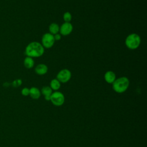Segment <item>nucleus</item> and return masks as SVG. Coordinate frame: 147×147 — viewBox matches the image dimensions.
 I'll return each instance as SVG.
<instances>
[{"mask_svg":"<svg viewBox=\"0 0 147 147\" xmlns=\"http://www.w3.org/2000/svg\"><path fill=\"white\" fill-rule=\"evenodd\" d=\"M44 53V48L41 43L37 41H33L28 44L25 48V54L26 56L30 57H38Z\"/></svg>","mask_w":147,"mask_h":147,"instance_id":"nucleus-1","label":"nucleus"},{"mask_svg":"<svg viewBox=\"0 0 147 147\" xmlns=\"http://www.w3.org/2000/svg\"><path fill=\"white\" fill-rule=\"evenodd\" d=\"M129 80L126 76H122L116 79L113 84V89L117 93L121 94L125 92L129 86Z\"/></svg>","mask_w":147,"mask_h":147,"instance_id":"nucleus-2","label":"nucleus"},{"mask_svg":"<svg viewBox=\"0 0 147 147\" xmlns=\"http://www.w3.org/2000/svg\"><path fill=\"white\" fill-rule=\"evenodd\" d=\"M141 44L140 36L137 33L129 34L125 39V45L130 49L134 50L138 48Z\"/></svg>","mask_w":147,"mask_h":147,"instance_id":"nucleus-3","label":"nucleus"},{"mask_svg":"<svg viewBox=\"0 0 147 147\" xmlns=\"http://www.w3.org/2000/svg\"><path fill=\"white\" fill-rule=\"evenodd\" d=\"M50 100L55 106H60L64 104L65 97L62 92L58 91H55L52 93Z\"/></svg>","mask_w":147,"mask_h":147,"instance_id":"nucleus-4","label":"nucleus"},{"mask_svg":"<svg viewBox=\"0 0 147 147\" xmlns=\"http://www.w3.org/2000/svg\"><path fill=\"white\" fill-rule=\"evenodd\" d=\"M55 38L53 34L50 33H46L43 34L41 38V44L45 48H50L53 47L55 43Z\"/></svg>","mask_w":147,"mask_h":147,"instance_id":"nucleus-5","label":"nucleus"},{"mask_svg":"<svg viewBox=\"0 0 147 147\" xmlns=\"http://www.w3.org/2000/svg\"><path fill=\"white\" fill-rule=\"evenodd\" d=\"M71 78V72L68 69H63L57 74L56 79L60 82L65 83L68 82Z\"/></svg>","mask_w":147,"mask_h":147,"instance_id":"nucleus-6","label":"nucleus"},{"mask_svg":"<svg viewBox=\"0 0 147 147\" xmlns=\"http://www.w3.org/2000/svg\"><path fill=\"white\" fill-rule=\"evenodd\" d=\"M73 30V26L70 22H64L60 27L59 32L61 35L68 36Z\"/></svg>","mask_w":147,"mask_h":147,"instance_id":"nucleus-7","label":"nucleus"},{"mask_svg":"<svg viewBox=\"0 0 147 147\" xmlns=\"http://www.w3.org/2000/svg\"><path fill=\"white\" fill-rule=\"evenodd\" d=\"M48 67L47 65H45V64L41 63V64H38L34 69L35 72L39 75H45V74L47 73L48 72Z\"/></svg>","mask_w":147,"mask_h":147,"instance_id":"nucleus-8","label":"nucleus"},{"mask_svg":"<svg viewBox=\"0 0 147 147\" xmlns=\"http://www.w3.org/2000/svg\"><path fill=\"white\" fill-rule=\"evenodd\" d=\"M104 79L107 83L112 84L116 79L115 74L112 71H108L105 74Z\"/></svg>","mask_w":147,"mask_h":147,"instance_id":"nucleus-9","label":"nucleus"},{"mask_svg":"<svg viewBox=\"0 0 147 147\" xmlns=\"http://www.w3.org/2000/svg\"><path fill=\"white\" fill-rule=\"evenodd\" d=\"M29 95L33 99H37L40 97L41 91L35 87H32L29 88Z\"/></svg>","mask_w":147,"mask_h":147,"instance_id":"nucleus-10","label":"nucleus"},{"mask_svg":"<svg viewBox=\"0 0 147 147\" xmlns=\"http://www.w3.org/2000/svg\"><path fill=\"white\" fill-rule=\"evenodd\" d=\"M24 65L25 68L28 69H30L33 68L34 65V61L32 57L26 56L24 60Z\"/></svg>","mask_w":147,"mask_h":147,"instance_id":"nucleus-11","label":"nucleus"},{"mask_svg":"<svg viewBox=\"0 0 147 147\" xmlns=\"http://www.w3.org/2000/svg\"><path fill=\"white\" fill-rule=\"evenodd\" d=\"M59 29H60V26L56 23H52L49 26V33L53 35L59 33Z\"/></svg>","mask_w":147,"mask_h":147,"instance_id":"nucleus-12","label":"nucleus"},{"mask_svg":"<svg viewBox=\"0 0 147 147\" xmlns=\"http://www.w3.org/2000/svg\"><path fill=\"white\" fill-rule=\"evenodd\" d=\"M61 86L60 82L57 79H52L50 82V87L52 90L57 91Z\"/></svg>","mask_w":147,"mask_h":147,"instance_id":"nucleus-13","label":"nucleus"},{"mask_svg":"<svg viewBox=\"0 0 147 147\" xmlns=\"http://www.w3.org/2000/svg\"><path fill=\"white\" fill-rule=\"evenodd\" d=\"M41 93L44 96L51 95L52 93V90L49 86H44L41 89Z\"/></svg>","mask_w":147,"mask_h":147,"instance_id":"nucleus-14","label":"nucleus"},{"mask_svg":"<svg viewBox=\"0 0 147 147\" xmlns=\"http://www.w3.org/2000/svg\"><path fill=\"white\" fill-rule=\"evenodd\" d=\"M63 20H64L65 22H70V21L72 20V15H71V14L69 12H68V11L65 12L63 14Z\"/></svg>","mask_w":147,"mask_h":147,"instance_id":"nucleus-15","label":"nucleus"},{"mask_svg":"<svg viewBox=\"0 0 147 147\" xmlns=\"http://www.w3.org/2000/svg\"><path fill=\"white\" fill-rule=\"evenodd\" d=\"M21 94L23 96H28L29 95V88L27 87H24L21 90Z\"/></svg>","mask_w":147,"mask_h":147,"instance_id":"nucleus-16","label":"nucleus"},{"mask_svg":"<svg viewBox=\"0 0 147 147\" xmlns=\"http://www.w3.org/2000/svg\"><path fill=\"white\" fill-rule=\"evenodd\" d=\"M22 84V80L21 79H16V80H14L12 83L13 86L14 87H18L20 86L21 84Z\"/></svg>","mask_w":147,"mask_h":147,"instance_id":"nucleus-17","label":"nucleus"},{"mask_svg":"<svg viewBox=\"0 0 147 147\" xmlns=\"http://www.w3.org/2000/svg\"><path fill=\"white\" fill-rule=\"evenodd\" d=\"M53 36H54V38H55V41L60 40L61 37V35L60 33H57V34L53 35Z\"/></svg>","mask_w":147,"mask_h":147,"instance_id":"nucleus-18","label":"nucleus"},{"mask_svg":"<svg viewBox=\"0 0 147 147\" xmlns=\"http://www.w3.org/2000/svg\"><path fill=\"white\" fill-rule=\"evenodd\" d=\"M51 95H48V96H44V98H45V99L46 100L49 101V100H51Z\"/></svg>","mask_w":147,"mask_h":147,"instance_id":"nucleus-19","label":"nucleus"}]
</instances>
